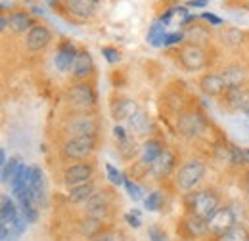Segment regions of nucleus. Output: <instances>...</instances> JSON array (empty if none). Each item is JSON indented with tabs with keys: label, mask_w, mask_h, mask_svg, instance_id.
Segmentation results:
<instances>
[{
	"label": "nucleus",
	"mask_w": 249,
	"mask_h": 241,
	"mask_svg": "<svg viewBox=\"0 0 249 241\" xmlns=\"http://www.w3.org/2000/svg\"><path fill=\"white\" fill-rule=\"evenodd\" d=\"M188 207H190V214L194 216H199L203 220H209L217 209L218 205V195L213 189H199V191H194L188 199Z\"/></svg>",
	"instance_id": "f257e3e1"
},
{
	"label": "nucleus",
	"mask_w": 249,
	"mask_h": 241,
	"mask_svg": "<svg viewBox=\"0 0 249 241\" xmlns=\"http://www.w3.org/2000/svg\"><path fill=\"white\" fill-rule=\"evenodd\" d=\"M96 148V136H77V138H67L63 144L62 155L67 161H85L94 153Z\"/></svg>",
	"instance_id": "f03ea898"
},
{
	"label": "nucleus",
	"mask_w": 249,
	"mask_h": 241,
	"mask_svg": "<svg viewBox=\"0 0 249 241\" xmlns=\"http://www.w3.org/2000/svg\"><path fill=\"white\" fill-rule=\"evenodd\" d=\"M205 174V163L199 161V159H190L186 161L180 169H178V174H177V186L182 189V191H190L194 189L201 178Z\"/></svg>",
	"instance_id": "7ed1b4c3"
},
{
	"label": "nucleus",
	"mask_w": 249,
	"mask_h": 241,
	"mask_svg": "<svg viewBox=\"0 0 249 241\" xmlns=\"http://www.w3.org/2000/svg\"><path fill=\"white\" fill-rule=\"evenodd\" d=\"M178 61L182 63V67L186 71H201L205 65H207V52L199 46V44H194V42H184L178 50Z\"/></svg>",
	"instance_id": "20e7f679"
},
{
	"label": "nucleus",
	"mask_w": 249,
	"mask_h": 241,
	"mask_svg": "<svg viewBox=\"0 0 249 241\" xmlns=\"http://www.w3.org/2000/svg\"><path fill=\"white\" fill-rule=\"evenodd\" d=\"M111 211V195L106 189H96L92 197L85 203V216L96 218V220H106Z\"/></svg>",
	"instance_id": "39448f33"
},
{
	"label": "nucleus",
	"mask_w": 249,
	"mask_h": 241,
	"mask_svg": "<svg viewBox=\"0 0 249 241\" xmlns=\"http://www.w3.org/2000/svg\"><path fill=\"white\" fill-rule=\"evenodd\" d=\"M236 222V212L232 211V207H218L217 212L207 220V230L211 236L220 238L222 234H226L230 228H234Z\"/></svg>",
	"instance_id": "423d86ee"
},
{
	"label": "nucleus",
	"mask_w": 249,
	"mask_h": 241,
	"mask_svg": "<svg viewBox=\"0 0 249 241\" xmlns=\"http://www.w3.org/2000/svg\"><path fill=\"white\" fill-rule=\"evenodd\" d=\"M67 98H69V102H71L77 109H83V111L92 109L94 105H96V92H94L92 86H90L89 83H85V81L73 85V86L69 88V92H67Z\"/></svg>",
	"instance_id": "0eeeda50"
},
{
	"label": "nucleus",
	"mask_w": 249,
	"mask_h": 241,
	"mask_svg": "<svg viewBox=\"0 0 249 241\" xmlns=\"http://www.w3.org/2000/svg\"><path fill=\"white\" fill-rule=\"evenodd\" d=\"M92 174H94L92 165L87 163V161H79V163L69 165V167L63 171V182H65L67 188H73V186L90 182Z\"/></svg>",
	"instance_id": "6e6552de"
},
{
	"label": "nucleus",
	"mask_w": 249,
	"mask_h": 241,
	"mask_svg": "<svg viewBox=\"0 0 249 241\" xmlns=\"http://www.w3.org/2000/svg\"><path fill=\"white\" fill-rule=\"evenodd\" d=\"M207 122L203 119V115L196 113V111H188L182 113L178 120H177V128L178 132L184 136V138H194V136H199L203 130H205Z\"/></svg>",
	"instance_id": "1a4fd4ad"
},
{
	"label": "nucleus",
	"mask_w": 249,
	"mask_h": 241,
	"mask_svg": "<svg viewBox=\"0 0 249 241\" xmlns=\"http://www.w3.org/2000/svg\"><path fill=\"white\" fill-rule=\"evenodd\" d=\"M65 130L69 132V138L77 136H96L98 134V122L90 115H79L67 122Z\"/></svg>",
	"instance_id": "9d476101"
},
{
	"label": "nucleus",
	"mask_w": 249,
	"mask_h": 241,
	"mask_svg": "<svg viewBox=\"0 0 249 241\" xmlns=\"http://www.w3.org/2000/svg\"><path fill=\"white\" fill-rule=\"evenodd\" d=\"M175 165H177L175 153L165 148V150L161 151V155L148 167V172H150L156 180H163V178H167V176L175 171Z\"/></svg>",
	"instance_id": "9b49d317"
},
{
	"label": "nucleus",
	"mask_w": 249,
	"mask_h": 241,
	"mask_svg": "<svg viewBox=\"0 0 249 241\" xmlns=\"http://www.w3.org/2000/svg\"><path fill=\"white\" fill-rule=\"evenodd\" d=\"M50 42H52V33H50L48 27H44V25H35L27 33V36H25V46H27L29 52H40Z\"/></svg>",
	"instance_id": "f8f14e48"
},
{
	"label": "nucleus",
	"mask_w": 249,
	"mask_h": 241,
	"mask_svg": "<svg viewBox=\"0 0 249 241\" xmlns=\"http://www.w3.org/2000/svg\"><path fill=\"white\" fill-rule=\"evenodd\" d=\"M199 88L205 96L209 98H217V96H222L224 92L228 90L224 79L220 73H205L201 79H199Z\"/></svg>",
	"instance_id": "ddd939ff"
},
{
	"label": "nucleus",
	"mask_w": 249,
	"mask_h": 241,
	"mask_svg": "<svg viewBox=\"0 0 249 241\" xmlns=\"http://www.w3.org/2000/svg\"><path fill=\"white\" fill-rule=\"evenodd\" d=\"M77 54L79 50L71 44V42H62L56 56H54V63L56 67L62 71V73H67V71H73V65H75V60H77Z\"/></svg>",
	"instance_id": "4468645a"
},
{
	"label": "nucleus",
	"mask_w": 249,
	"mask_h": 241,
	"mask_svg": "<svg viewBox=\"0 0 249 241\" xmlns=\"http://www.w3.org/2000/svg\"><path fill=\"white\" fill-rule=\"evenodd\" d=\"M111 117L117 120H128L136 111H138V103L132 98H115L109 105Z\"/></svg>",
	"instance_id": "2eb2a0df"
},
{
	"label": "nucleus",
	"mask_w": 249,
	"mask_h": 241,
	"mask_svg": "<svg viewBox=\"0 0 249 241\" xmlns=\"http://www.w3.org/2000/svg\"><path fill=\"white\" fill-rule=\"evenodd\" d=\"M222 103L232 111H244L249 105V90H246L244 86L228 88L222 94Z\"/></svg>",
	"instance_id": "dca6fc26"
},
{
	"label": "nucleus",
	"mask_w": 249,
	"mask_h": 241,
	"mask_svg": "<svg viewBox=\"0 0 249 241\" xmlns=\"http://www.w3.org/2000/svg\"><path fill=\"white\" fill-rule=\"evenodd\" d=\"M73 77L81 83V81H85V79H89L90 75L94 73V60L92 56H90V52L89 50H79V54H77V60H75V65H73Z\"/></svg>",
	"instance_id": "f3484780"
},
{
	"label": "nucleus",
	"mask_w": 249,
	"mask_h": 241,
	"mask_svg": "<svg viewBox=\"0 0 249 241\" xmlns=\"http://www.w3.org/2000/svg\"><path fill=\"white\" fill-rule=\"evenodd\" d=\"M96 2L98 0H65V8L73 17L89 19L96 12Z\"/></svg>",
	"instance_id": "a211bd4d"
},
{
	"label": "nucleus",
	"mask_w": 249,
	"mask_h": 241,
	"mask_svg": "<svg viewBox=\"0 0 249 241\" xmlns=\"http://www.w3.org/2000/svg\"><path fill=\"white\" fill-rule=\"evenodd\" d=\"M29 189H31L35 203H36L38 207H44V205H46V184H44V174H42V169L33 167Z\"/></svg>",
	"instance_id": "6ab92c4d"
},
{
	"label": "nucleus",
	"mask_w": 249,
	"mask_h": 241,
	"mask_svg": "<svg viewBox=\"0 0 249 241\" xmlns=\"http://www.w3.org/2000/svg\"><path fill=\"white\" fill-rule=\"evenodd\" d=\"M19 205H16L14 199H10L8 195H2V201H0V224L4 226H12L18 218H19Z\"/></svg>",
	"instance_id": "aec40b11"
},
{
	"label": "nucleus",
	"mask_w": 249,
	"mask_h": 241,
	"mask_svg": "<svg viewBox=\"0 0 249 241\" xmlns=\"http://www.w3.org/2000/svg\"><path fill=\"white\" fill-rule=\"evenodd\" d=\"M220 75H222V79H224V83H226L228 88H240V86H244L246 77H248L246 75V69L240 67V65H228V67H224L220 71Z\"/></svg>",
	"instance_id": "412c9836"
},
{
	"label": "nucleus",
	"mask_w": 249,
	"mask_h": 241,
	"mask_svg": "<svg viewBox=\"0 0 249 241\" xmlns=\"http://www.w3.org/2000/svg\"><path fill=\"white\" fill-rule=\"evenodd\" d=\"M94 191H96V186H94L92 182L73 186V188H69V191H67V201H69V203H87V201L92 197Z\"/></svg>",
	"instance_id": "4be33fe9"
},
{
	"label": "nucleus",
	"mask_w": 249,
	"mask_h": 241,
	"mask_svg": "<svg viewBox=\"0 0 249 241\" xmlns=\"http://www.w3.org/2000/svg\"><path fill=\"white\" fill-rule=\"evenodd\" d=\"M35 25L36 23L29 16V12H14L10 16V29L14 33H29Z\"/></svg>",
	"instance_id": "5701e85b"
},
{
	"label": "nucleus",
	"mask_w": 249,
	"mask_h": 241,
	"mask_svg": "<svg viewBox=\"0 0 249 241\" xmlns=\"http://www.w3.org/2000/svg\"><path fill=\"white\" fill-rule=\"evenodd\" d=\"M128 126H130V130L134 132V134H138V136H142V134H148L150 132V128H152V120H150V115L146 113V111H142V109H138L130 119H128Z\"/></svg>",
	"instance_id": "b1692460"
},
{
	"label": "nucleus",
	"mask_w": 249,
	"mask_h": 241,
	"mask_svg": "<svg viewBox=\"0 0 249 241\" xmlns=\"http://www.w3.org/2000/svg\"><path fill=\"white\" fill-rule=\"evenodd\" d=\"M182 226H184V230L188 232V236H192V238H201V236L209 234V230H207V220H203V218H199V216H194V214H190V216L184 218Z\"/></svg>",
	"instance_id": "393cba45"
},
{
	"label": "nucleus",
	"mask_w": 249,
	"mask_h": 241,
	"mask_svg": "<svg viewBox=\"0 0 249 241\" xmlns=\"http://www.w3.org/2000/svg\"><path fill=\"white\" fill-rule=\"evenodd\" d=\"M163 150H165V148L159 144V140H154V138L146 140L144 146H142V151H140V153H142V163H144L146 167H150L157 157L161 155V151Z\"/></svg>",
	"instance_id": "a878e982"
},
{
	"label": "nucleus",
	"mask_w": 249,
	"mask_h": 241,
	"mask_svg": "<svg viewBox=\"0 0 249 241\" xmlns=\"http://www.w3.org/2000/svg\"><path fill=\"white\" fill-rule=\"evenodd\" d=\"M102 226H104V222L102 220H96V218H89V216H85L81 222H79V230H81V234L87 238V240H94L96 236H100L104 230H102Z\"/></svg>",
	"instance_id": "bb28decb"
},
{
	"label": "nucleus",
	"mask_w": 249,
	"mask_h": 241,
	"mask_svg": "<svg viewBox=\"0 0 249 241\" xmlns=\"http://www.w3.org/2000/svg\"><path fill=\"white\" fill-rule=\"evenodd\" d=\"M220 38H222V42L226 46L240 48L244 44V40H246V34H244V31H240L238 27H226V29H222V33H220Z\"/></svg>",
	"instance_id": "cd10ccee"
},
{
	"label": "nucleus",
	"mask_w": 249,
	"mask_h": 241,
	"mask_svg": "<svg viewBox=\"0 0 249 241\" xmlns=\"http://www.w3.org/2000/svg\"><path fill=\"white\" fill-rule=\"evenodd\" d=\"M165 38H167L165 25L157 19V21L152 23V27L148 31V42H150L154 48H159V46H165Z\"/></svg>",
	"instance_id": "c85d7f7f"
},
{
	"label": "nucleus",
	"mask_w": 249,
	"mask_h": 241,
	"mask_svg": "<svg viewBox=\"0 0 249 241\" xmlns=\"http://www.w3.org/2000/svg\"><path fill=\"white\" fill-rule=\"evenodd\" d=\"M19 167H21V163H19V159L18 157H10V161L2 167V184H12V180L16 178V174H18V171H19Z\"/></svg>",
	"instance_id": "c756f323"
},
{
	"label": "nucleus",
	"mask_w": 249,
	"mask_h": 241,
	"mask_svg": "<svg viewBox=\"0 0 249 241\" xmlns=\"http://www.w3.org/2000/svg\"><path fill=\"white\" fill-rule=\"evenodd\" d=\"M218 241H249V232L242 226V224H236L234 228H230L226 234H222Z\"/></svg>",
	"instance_id": "7c9ffc66"
},
{
	"label": "nucleus",
	"mask_w": 249,
	"mask_h": 241,
	"mask_svg": "<svg viewBox=\"0 0 249 241\" xmlns=\"http://www.w3.org/2000/svg\"><path fill=\"white\" fill-rule=\"evenodd\" d=\"M184 34H186L188 42H194V44H199V42H207L209 40V33H205L203 27H197V25L188 27Z\"/></svg>",
	"instance_id": "2f4dec72"
},
{
	"label": "nucleus",
	"mask_w": 249,
	"mask_h": 241,
	"mask_svg": "<svg viewBox=\"0 0 249 241\" xmlns=\"http://www.w3.org/2000/svg\"><path fill=\"white\" fill-rule=\"evenodd\" d=\"M163 201H165V193H163V191H152V193L146 197L144 205H146L148 211L156 212L163 207Z\"/></svg>",
	"instance_id": "473e14b6"
},
{
	"label": "nucleus",
	"mask_w": 249,
	"mask_h": 241,
	"mask_svg": "<svg viewBox=\"0 0 249 241\" xmlns=\"http://www.w3.org/2000/svg\"><path fill=\"white\" fill-rule=\"evenodd\" d=\"M138 151H142V150H138V146H136L130 138H126L124 142H119V153H121V157L126 159V161H130L132 157H136Z\"/></svg>",
	"instance_id": "72a5a7b5"
},
{
	"label": "nucleus",
	"mask_w": 249,
	"mask_h": 241,
	"mask_svg": "<svg viewBox=\"0 0 249 241\" xmlns=\"http://www.w3.org/2000/svg\"><path fill=\"white\" fill-rule=\"evenodd\" d=\"M90 241H128V238L121 230H106V232H102L100 236H96Z\"/></svg>",
	"instance_id": "f704fd0d"
},
{
	"label": "nucleus",
	"mask_w": 249,
	"mask_h": 241,
	"mask_svg": "<svg viewBox=\"0 0 249 241\" xmlns=\"http://www.w3.org/2000/svg\"><path fill=\"white\" fill-rule=\"evenodd\" d=\"M242 165H246L244 148H238V146H230V167H242Z\"/></svg>",
	"instance_id": "c9c22d12"
},
{
	"label": "nucleus",
	"mask_w": 249,
	"mask_h": 241,
	"mask_svg": "<svg viewBox=\"0 0 249 241\" xmlns=\"http://www.w3.org/2000/svg\"><path fill=\"white\" fill-rule=\"evenodd\" d=\"M124 188H126V191H128V195L134 199V201H140L142 199V195H144V191H142V188L136 184V182L128 180V178H124Z\"/></svg>",
	"instance_id": "e433bc0d"
},
{
	"label": "nucleus",
	"mask_w": 249,
	"mask_h": 241,
	"mask_svg": "<svg viewBox=\"0 0 249 241\" xmlns=\"http://www.w3.org/2000/svg\"><path fill=\"white\" fill-rule=\"evenodd\" d=\"M106 171H107V178H109V182L111 184H115V186H121V184H124V176L123 172H119L113 165H106Z\"/></svg>",
	"instance_id": "4c0bfd02"
},
{
	"label": "nucleus",
	"mask_w": 249,
	"mask_h": 241,
	"mask_svg": "<svg viewBox=\"0 0 249 241\" xmlns=\"http://www.w3.org/2000/svg\"><path fill=\"white\" fill-rule=\"evenodd\" d=\"M0 236H2V241H18L19 240L18 232H16L12 226H4V224H0Z\"/></svg>",
	"instance_id": "58836bf2"
},
{
	"label": "nucleus",
	"mask_w": 249,
	"mask_h": 241,
	"mask_svg": "<svg viewBox=\"0 0 249 241\" xmlns=\"http://www.w3.org/2000/svg\"><path fill=\"white\" fill-rule=\"evenodd\" d=\"M124 220H126V224L132 226V228H140V226H142L140 211H136V209H132V212H126V214H124Z\"/></svg>",
	"instance_id": "ea45409f"
},
{
	"label": "nucleus",
	"mask_w": 249,
	"mask_h": 241,
	"mask_svg": "<svg viewBox=\"0 0 249 241\" xmlns=\"http://www.w3.org/2000/svg\"><path fill=\"white\" fill-rule=\"evenodd\" d=\"M148 238H150V241H169L165 232L159 226H150L148 228Z\"/></svg>",
	"instance_id": "a19ab883"
},
{
	"label": "nucleus",
	"mask_w": 249,
	"mask_h": 241,
	"mask_svg": "<svg viewBox=\"0 0 249 241\" xmlns=\"http://www.w3.org/2000/svg\"><path fill=\"white\" fill-rule=\"evenodd\" d=\"M27 226H29V222H27V218H25L23 214H19V218H18V220L12 224V228L18 232V236H19V238H21V236L27 232Z\"/></svg>",
	"instance_id": "79ce46f5"
},
{
	"label": "nucleus",
	"mask_w": 249,
	"mask_h": 241,
	"mask_svg": "<svg viewBox=\"0 0 249 241\" xmlns=\"http://www.w3.org/2000/svg\"><path fill=\"white\" fill-rule=\"evenodd\" d=\"M19 211H21V214L27 218V222H29V224L38 220V207H36V205H31V207H23V209H19Z\"/></svg>",
	"instance_id": "37998d69"
},
{
	"label": "nucleus",
	"mask_w": 249,
	"mask_h": 241,
	"mask_svg": "<svg viewBox=\"0 0 249 241\" xmlns=\"http://www.w3.org/2000/svg\"><path fill=\"white\" fill-rule=\"evenodd\" d=\"M102 54H104V58L107 60V63H117V61H119V52H117V48L104 46V48H102Z\"/></svg>",
	"instance_id": "c03bdc74"
},
{
	"label": "nucleus",
	"mask_w": 249,
	"mask_h": 241,
	"mask_svg": "<svg viewBox=\"0 0 249 241\" xmlns=\"http://www.w3.org/2000/svg\"><path fill=\"white\" fill-rule=\"evenodd\" d=\"M184 38H186L184 33H171V34H167V38H165V46H177V44H180Z\"/></svg>",
	"instance_id": "a18cd8bd"
},
{
	"label": "nucleus",
	"mask_w": 249,
	"mask_h": 241,
	"mask_svg": "<svg viewBox=\"0 0 249 241\" xmlns=\"http://www.w3.org/2000/svg\"><path fill=\"white\" fill-rule=\"evenodd\" d=\"M201 17L205 19V21H209L211 25H222V19L218 17V16H215V14H211V12H205V14H201Z\"/></svg>",
	"instance_id": "49530a36"
},
{
	"label": "nucleus",
	"mask_w": 249,
	"mask_h": 241,
	"mask_svg": "<svg viewBox=\"0 0 249 241\" xmlns=\"http://www.w3.org/2000/svg\"><path fill=\"white\" fill-rule=\"evenodd\" d=\"M113 134H115V140H119V142H124L128 136H126V132H124L123 126H119V124H115V128H113Z\"/></svg>",
	"instance_id": "de8ad7c7"
},
{
	"label": "nucleus",
	"mask_w": 249,
	"mask_h": 241,
	"mask_svg": "<svg viewBox=\"0 0 249 241\" xmlns=\"http://www.w3.org/2000/svg\"><path fill=\"white\" fill-rule=\"evenodd\" d=\"M188 6H194V8H203L205 4H203V2H197V0H190V2H188Z\"/></svg>",
	"instance_id": "09e8293b"
},
{
	"label": "nucleus",
	"mask_w": 249,
	"mask_h": 241,
	"mask_svg": "<svg viewBox=\"0 0 249 241\" xmlns=\"http://www.w3.org/2000/svg\"><path fill=\"white\" fill-rule=\"evenodd\" d=\"M0 163H2V167L8 163V159H6V150H0Z\"/></svg>",
	"instance_id": "8fccbe9b"
},
{
	"label": "nucleus",
	"mask_w": 249,
	"mask_h": 241,
	"mask_svg": "<svg viewBox=\"0 0 249 241\" xmlns=\"http://www.w3.org/2000/svg\"><path fill=\"white\" fill-rule=\"evenodd\" d=\"M246 193H248V197H249V171L246 172Z\"/></svg>",
	"instance_id": "3c124183"
},
{
	"label": "nucleus",
	"mask_w": 249,
	"mask_h": 241,
	"mask_svg": "<svg viewBox=\"0 0 249 241\" xmlns=\"http://www.w3.org/2000/svg\"><path fill=\"white\" fill-rule=\"evenodd\" d=\"M46 4H48V6H52V8H56V6L60 4V0H46Z\"/></svg>",
	"instance_id": "603ef678"
},
{
	"label": "nucleus",
	"mask_w": 249,
	"mask_h": 241,
	"mask_svg": "<svg viewBox=\"0 0 249 241\" xmlns=\"http://www.w3.org/2000/svg\"><path fill=\"white\" fill-rule=\"evenodd\" d=\"M244 157H246V165H249V148H244Z\"/></svg>",
	"instance_id": "864d4df0"
},
{
	"label": "nucleus",
	"mask_w": 249,
	"mask_h": 241,
	"mask_svg": "<svg viewBox=\"0 0 249 241\" xmlns=\"http://www.w3.org/2000/svg\"><path fill=\"white\" fill-rule=\"evenodd\" d=\"M244 113L248 115V119H249V105H248V107H246V109H244Z\"/></svg>",
	"instance_id": "5fc2aeb1"
},
{
	"label": "nucleus",
	"mask_w": 249,
	"mask_h": 241,
	"mask_svg": "<svg viewBox=\"0 0 249 241\" xmlns=\"http://www.w3.org/2000/svg\"><path fill=\"white\" fill-rule=\"evenodd\" d=\"M197 2H203V4H205V2H207V0H197Z\"/></svg>",
	"instance_id": "6e6d98bb"
},
{
	"label": "nucleus",
	"mask_w": 249,
	"mask_h": 241,
	"mask_svg": "<svg viewBox=\"0 0 249 241\" xmlns=\"http://www.w3.org/2000/svg\"><path fill=\"white\" fill-rule=\"evenodd\" d=\"M163 2H169V0H163Z\"/></svg>",
	"instance_id": "4d7b16f0"
}]
</instances>
